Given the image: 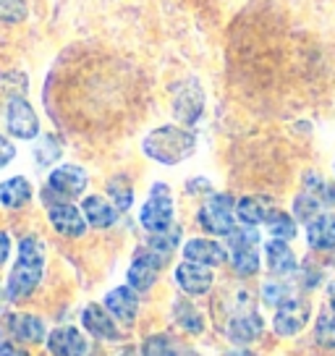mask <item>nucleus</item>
<instances>
[{"instance_id":"obj_27","label":"nucleus","mask_w":335,"mask_h":356,"mask_svg":"<svg viewBox=\"0 0 335 356\" xmlns=\"http://www.w3.org/2000/svg\"><path fill=\"white\" fill-rule=\"evenodd\" d=\"M108 194H111V200L118 212H126L134 204V189H131V184L123 176L113 178L111 184H108Z\"/></svg>"},{"instance_id":"obj_23","label":"nucleus","mask_w":335,"mask_h":356,"mask_svg":"<svg viewBox=\"0 0 335 356\" xmlns=\"http://www.w3.org/2000/svg\"><path fill=\"white\" fill-rule=\"evenodd\" d=\"M265 222H268V231L272 234V238L288 241V238H293V236H296V220L291 218L288 212L270 210L268 218H265Z\"/></svg>"},{"instance_id":"obj_33","label":"nucleus","mask_w":335,"mask_h":356,"mask_svg":"<svg viewBox=\"0 0 335 356\" xmlns=\"http://www.w3.org/2000/svg\"><path fill=\"white\" fill-rule=\"evenodd\" d=\"M0 89L8 92L11 97H22L26 92V76L22 71H0Z\"/></svg>"},{"instance_id":"obj_38","label":"nucleus","mask_w":335,"mask_h":356,"mask_svg":"<svg viewBox=\"0 0 335 356\" xmlns=\"http://www.w3.org/2000/svg\"><path fill=\"white\" fill-rule=\"evenodd\" d=\"M213 186H210V181H204V178H194V181H189L186 184V191H191V194H202V191H210Z\"/></svg>"},{"instance_id":"obj_34","label":"nucleus","mask_w":335,"mask_h":356,"mask_svg":"<svg viewBox=\"0 0 335 356\" xmlns=\"http://www.w3.org/2000/svg\"><path fill=\"white\" fill-rule=\"evenodd\" d=\"M291 296L288 286H283V283H265V289H262V299L268 307H275L278 309L283 301Z\"/></svg>"},{"instance_id":"obj_39","label":"nucleus","mask_w":335,"mask_h":356,"mask_svg":"<svg viewBox=\"0 0 335 356\" xmlns=\"http://www.w3.org/2000/svg\"><path fill=\"white\" fill-rule=\"evenodd\" d=\"M327 299H330V307H333V312H335V280L330 283V289H327Z\"/></svg>"},{"instance_id":"obj_22","label":"nucleus","mask_w":335,"mask_h":356,"mask_svg":"<svg viewBox=\"0 0 335 356\" xmlns=\"http://www.w3.org/2000/svg\"><path fill=\"white\" fill-rule=\"evenodd\" d=\"M270 212V204L268 200H262V197H244V200L236 202V218L244 222V225H259V222H265Z\"/></svg>"},{"instance_id":"obj_15","label":"nucleus","mask_w":335,"mask_h":356,"mask_svg":"<svg viewBox=\"0 0 335 356\" xmlns=\"http://www.w3.org/2000/svg\"><path fill=\"white\" fill-rule=\"evenodd\" d=\"M81 323H84V327H87L92 335H97L102 341H115V338H121L118 327L113 323V314L108 309L97 307V304H90L87 309L81 312Z\"/></svg>"},{"instance_id":"obj_36","label":"nucleus","mask_w":335,"mask_h":356,"mask_svg":"<svg viewBox=\"0 0 335 356\" xmlns=\"http://www.w3.org/2000/svg\"><path fill=\"white\" fill-rule=\"evenodd\" d=\"M8 257H11V236L0 231V265H6Z\"/></svg>"},{"instance_id":"obj_29","label":"nucleus","mask_w":335,"mask_h":356,"mask_svg":"<svg viewBox=\"0 0 335 356\" xmlns=\"http://www.w3.org/2000/svg\"><path fill=\"white\" fill-rule=\"evenodd\" d=\"M142 356H181V351H176V343L168 335H149L142 346Z\"/></svg>"},{"instance_id":"obj_17","label":"nucleus","mask_w":335,"mask_h":356,"mask_svg":"<svg viewBox=\"0 0 335 356\" xmlns=\"http://www.w3.org/2000/svg\"><path fill=\"white\" fill-rule=\"evenodd\" d=\"M8 330L22 343H40V341H45L47 333L45 323L37 314H11L8 317Z\"/></svg>"},{"instance_id":"obj_18","label":"nucleus","mask_w":335,"mask_h":356,"mask_svg":"<svg viewBox=\"0 0 335 356\" xmlns=\"http://www.w3.org/2000/svg\"><path fill=\"white\" fill-rule=\"evenodd\" d=\"M262 317L257 312H246V314H236L228 323V338L236 343H252L262 335Z\"/></svg>"},{"instance_id":"obj_1","label":"nucleus","mask_w":335,"mask_h":356,"mask_svg":"<svg viewBox=\"0 0 335 356\" xmlns=\"http://www.w3.org/2000/svg\"><path fill=\"white\" fill-rule=\"evenodd\" d=\"M45 275V244L37 236H24L19 241V257L11 267V275L6 283V296L22 301L32 296L34 289L42 283Z\"/></svg>"},{"instance_id":"obj_6","label":"nucleus","mask_w":335,"mask_h":356,"mask_svg":"<svg viewBox=\"0 0 335 356\" xmlns=\"http://www.w3.org/2000/svg\"><path fill=\"white\" fill-rule=\"evenodd\" d=\"M6 123H8V131L16 139H24V142H32L40 134V118L29 102L24 97H11L8 100V108H6Z\"/></svg>"},{"instance_id":"obj_21","label":"nucleus","mask_w":335,"mask_h":356,"mask_svg":"<svg viewBox=\"0 0 335 356\" xmlns=\"http://www.w3.org/2000/svg\"><path fill=\"white\" fill-rule=\"evenodd\" d=\"M265 257H268L270 273H275V275H288V273L296 270V254L280 238H272V241L265 244Z\"/></svg>"},{"instance_id":"obj_2","label":"nucleus","mask_w":335,"mask_h":356,"mask_svg":"<svg viewBox=\"0 0 335 356\" xmlns=\"http://www.w3.org/2000/svg\"><path fill=\"white\" fill-rule=\"evenodd\" d=\"M145 155L163 163V165H179L197 149V136L181 126H160L145 136Z\"/></svg>"},{"instance_id":"obj_13","label":"nucleus","mask_w":335,"mask_h":356,"mask_svg":"<svg viewBox=\"0 0 335 356\" xmlns=\"http://www.w3.org/2000/svg\"><path fill=\"white\" fill-rule=\"evenodd\" d=\"M183 257L189 262H197V265L218 267L228 259V252H225L223 244H218L213 238H191L183 244Z\"/></svg>"},{"instance_id":"obj_9","label":"nucleus","mask_w":335,"mask_h":356,"mask_svg":"<svg viewBox=\"0 0 335 356\" xmlns=\"http://www.w3.org/2000/svg\"><path fill=\"white\" fill-rule=\"evenodd\" d=\"M202 111H204V92H202L199 81H186L183 87L176 92V100H173V115L181 123H197L199 121Z\"/></svg>"},{"instance_id":"obj_24","label":"nucleus","mask_w":335,"mask_h":356,"mask_svg":"<svg viewBox=\"0 0 335 356\" xmlns=\"http://www.w3.org/2000/svg\"><path fill=\"white\" fill-rule=\"evenodd\" d=\"M231 262L238 275H254L259 270L257 246H231Z\"/></svg>"},{"instance_id":"obj_7","label":"nucleus","mask_w":335,"mask_h":356,"mask_svg":"<svg viewBox=\"0 0 335 356\" xmlns=\"http://www.w3.org/2000/svg\"><path fill=\"white\" fill-rule=\"evenodd\" d=\"M312 317V307L309 301L302 296H288L275 312V333L278 335H296L302 333L307 323Z\"/></svg>"},{"instance_id":"obj_16","label":"nucleus","mask_w":335,"mask_h":356,"mask_svg":"<svg viewBox=\"0 0 335 356\" xmlns=\"http://www.w3.org/2000/svg\"><path fill=\"white\" fill-rule=\"evenodd\" d=\"M32 202V184L24 176H11L0 184V204L6 210H22Z\"/></svg>"},{"instance_id":"obj_32","label":"nucleus","mask_w":335,"mask_h":356,"mask_svg":"<svg viewBox=\"0 0 335 356\" xmlns=\"http://www.w3.org/2000/svg\"><path fill=\"white\" fill-rule=\"evenodd\" d=\"M320 207H322V202L317 200V197H312L309 191H302L299 197H296V202H293V212H296V218L299 220H312V218H317V212H320Z\"/></svg>"},{"instance_id":"obj_8","label":"nucleus","mask_w":335,"mask_h":356,"mask_svg":"<svg viewBox=\"0 0 335 356\" xmlns=\"http://www.w3.org/2000/svg\"><path fill=\"white\" fill-rule=\"evenodd\" d=\"M47 218H50V225L56 228L58 234L68 236V238H79L87 231L84 212L79 210L76 204H71V202H53L50 210H47Z\"/></svg>"},{"instance_id":"obj_5","label":"nucleus","mask_w":335,"mask_h":356,"mask_svg":"<svg viewBox=\"0 0 335 356\" xmlns=\"http://www.w3.org/2000/svg\"><path fill=\"white\" fill-rule=\"evenodd\" d=\"M87 170L79 165H58L47 176V191L56 194V202L76 200L87 189Z\"/></svg>"},{"instance_id":"obj_30","label":"nucleus","mask_w":335,"mask_h":356,"mask_svg":"<svg viewBox=\"0 0 335 356\" xmlns=\"http://www.w3.org/2000/svg\"><path fill=\"white\" fill-rule=\"evenodd\" d=\"M60 152H63V147H60L58 136H53V134L42 136V142H40L37 149H34V155H37V163H40V165H53L58 157H60Z\"/></svg>"},{"instance_id":"obj_25","label":"nucleus","mask_w":335,"mask_h":356,"mask_svg":"<svg viewBox=\"0 0 335 356\" xmlns=\"http://www.w3.org/2000/svg\"><path fill=\"white\" fill-rule=\"evenodd\" d=\"M179 238H181V231L170 225V228L163 231V234H152V238H149V252L157 254L163 262H165L168 257L173 254V249H176V244H179Z\"/></svg>"},{"instance_id":"obj_3","label":"nucleus","mask_w":335,"mask_h":356,"mask_svg":"<svg viewBox=\"0 0 335 356\" xmlns=\"http://www.w3.org/2000/svg\"><path fill=\"white\" fill-rule=\"evenodd\" d=\"M139 220L149 234H163L173 222V200H170V189L165 184H155L149 191V200L139 212Z\"/></svg>"},{"instance_id":"obj_35","label":"nucleus","mask_w":335,"mask_h":356,"mask_svg":"<svg viewBox=\"0 0 335 356\" xmlns=\"http://www.w3.org/2000/svg\"><path fill=\"white\" fill-rule=\"evenodd\" d=\"M16 157V147L13 142H8L6 136H0V168H6Z\"/></svg>"},{"instance_id":"obj_12","label":"nucleus","mask_w":335,"mask_h":356,"mask_svg":"<svg viewBox=\"0 0 335 356\" xmlns=\"http://www.w3.org/2000/svg\"><path fill=\"white\" fill-rule=\"evenodd\" d=\"M47 348L53 356H87V338L76 327H56L47 335Z\"/></svg>"},{"instance_id":"obj_14","label":"nucleus","mask_w":335,"mask_h":356,"mask_svg":"<svg viewBox=\"0 0 335 356\" xmlns=\"http://www.w3.org/2000/svg\"><path fill=\"white\" fill-rule=\"evenodd\" d=\"M105 309L111 312L115 320L131 325L136 320V312H139V301L131 286H121V289H113L105 296Z\"/></svg>"},{"instance_id":"obj_10","label":"nucleus","mask_w":335,"mask_h":356,"mask_svg":"<svg viewBox=\"0 0 335 356\" xmlns=\"http://www.w3.org/2000/svg\"><path fill=\"white\" fill-rule=\"evenodd\" d=\"M160 267H163V259L157 254H152L149 249H147V252H139V254L134 257L131 267H129V286L134 291H149L155 286Z\"/></svg>"},{"instance_id":"obj_19","label":"nucleus","mask_w":335,"mask_h":356,"mask_svg":"<svg viewBox=\"0 0 335 356\" xmlns=\"http://www.w3.org/2000/svg\"><path fill=\"white\" fill-rule=\"evenodd\" d=\"M307 238L312 249H333L335 246V215L322 212L307 222Z\"/></svg>"},{"instance_id":"obj_31","label":"nucleus","mask_w":335,"mask_h":356,"mask_svg":"<svg viewBox=\"0 0 335 356\" xmlns=\"http://www.w3.org/2000/svg\"><path fill=\"white\" fill-rule=\"evenodd\" d=\"M26 13V0H0V24H22Z\"/></svg>"},{"instance_id":"obj_11","label":"nucleus","mask_w":335,"mask_h":356,"mask_svg":"<svg viewBox=\"0 0 335 356\" xmlns=\"http://www.w3.org/2000/svg\"><path fill=\"white\" fill-rule=\"evenodd\" d=\"M176 280L189 296H202V293H207L213 289V270L186 259V262H181L176 267Z\"/></svg>"},{"instance_id":"obj_28","label":"nucleus","mask_w":335,"mask_h":356,"mask_svg":"<svg viewBox=\"0 0 335 356\" xmlns=\"http://www.w3.org/2000/svg\"><path fill=\"white\" fill-rule=\"evenodd\" d=\"M314 338L322 348H335V312H322L317 317Z\"/></svg>"},{"instance_id":"obj_4","label":"nucleus","mask_w":335,"mask_h":356,"mask_svg":"<svg viewBox=\"0 0 335 356\" xmlns=\"http://www.w3.org/2000/svg\"><path fill=\"white\" fill-rule=\"evenodd\" d=\"M234 207L236 202L231 194H213L210 200L202 204L199 225L207 234L215 236H231L234 234Z\"/></svg>"},{"instance_id":"obj_37","label":"nucleus","mask_w":335,"mask_h":356,"mask_svg":"<svg viewBox=\"0 0 335 356\" xmlns=\"http://www.w3.org/2000/svg\"><path fill=\"white\" fill-rule=\"evenodd\" d=\"M0 356H26V351H22L19 346H13L11 341L0 338Z\"/></svg>"},{"instance_id":"obj_20","label":"nucleus","mask_w":335,"mask_h":356,"mask_svg":"<svg viewBox=\"0 0 335 356\" xmlns=\"http://www.w3.org/2000/svg\"><path fill=\"white\" fill-rule=\"evenodd\" d=\"M81 212H84L87 222L95 225V228H111L113 222L118 220L115 204L108 202L105 197H87V200L81 202Z\"/></svg>"},{"instance_id":"obj_26","label":"nucleus","mask_w":335,"mask_h":356,"mask_svg":"<svg viewBox=\"0 0 335 356\" xmlns=\"http://www.w3.org/2000/svg\"><path fill=\"white\" fill-rule=\"evenodd\" d=\"M176 323L183 327V330H189V333H202L204 330V320H202V314L197 312V307H191L189 301H176Z\"/></svg>"},{"instance_id":"obj_40","label":"nucleus","mask_w":335,"mask_h":356,"mask_svg":"<svg viewBox=\"0 0 335 356\" xmlns=\"http://www.w3.org/2000/svg\"><path fill=\"white\" fill-rule=\"evenodd\" d=\"M228 356H252V351H231Z\"/></svg>"}]
</instances>
